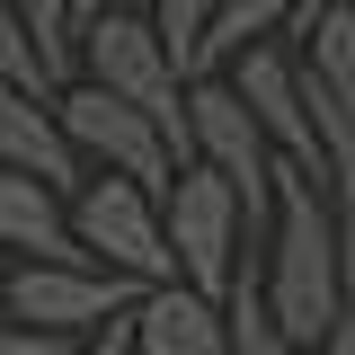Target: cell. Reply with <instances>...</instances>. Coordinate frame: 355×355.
<instances>
[{
	"label": "cell",
	"instance_id": "obj_1",
	"mask_svg": "<svg viewBox=\"0 0 355 355\" xmlns=\"http://www.w3.org/2000/svg\"><path fill=\"white\" fill-rule=\"evenodd\" d=\"M258 258V302L284 338L320 347L347 311V284H338V240H329V205H320V178L275 169V222L249 249Z\"/></svg>",
	"mask_w": 355,
	"mask_h": 355
},
{
	"label": "cell",
	"instance_id": "obj_2",
	"mask_svg": "<svg viewBox=\"0 0 355 355\" xmlns=\"http://www.w3.org/2000/svg\"><path fill=\"white\" fill-rule=\"evenodd\" d=\"M71 71H80L89 89H107V98L142 107V116L160 125V142L178 151V169H187V80H178L169 44L151 36L142 9H107V18H89L80 44H71Z\"/></svg>",
	"mask_w": 355,
	"mask_h": 355
},
{
	"label": "cell",
	"instance_id": "obj_3",
	"mask_svg": "<svg viewBox=\"0 0 355 355\" xmlns=\"http://www.w3.org/2000/svg\"><path fill=\"white\" fill-rule=\"evenodd\" d=\"M187 160L231 187V205L249 222V249H258L266 222H275V169H284V160L266 151L258 116L240 107V89L222 80V71H196V80H187Z\"/></svg>",
	"mask_w": 355,
	"mask_h": 355
},
{
	"label": "cell",
	"instance_id": "obj_4",
	"mask_svg": "<svg viewBox=\"0 0 355 355\" xmlns=\"http://www.w3.org/2000/svg\"><path fill=\"white\" fill-rule=\"evenodd\" d=\"M71 240L98 275H125L133 293L178 284L169 275V240H160V196L133 178H80L71 187Z\"/></svg>",
	"mask_w": 355,
	"mask_h": 355
},
{
	"label": "cell",
	"instance_id": "obj_5",
	"mask_svg": "<svg viewBox=\"0 0 355 355\" xmlns=\"http://www.w3.org/2000/svg\"><path fill=\"white\" fill-rule=\"evenodd\" d=\"M160 240H169V275L187 293H205V302H222L231 266L249 258V222L231 205V187L214 169H196V160L160 187Z\"/></svg>",
	"mask_w": 355,
	"mask_h": 355
},
{
	"label": "cell",
	"instance_id": "obj_6",
	"mask_svg": "<svg viewBox=\"0 0 355 355\" xmlns=\"http://www.w3.org/2000/svg\"><path fill=\"white\" fill-rule=\"evenodd\" d=\"M53 125H62V142H71V160H80L89 178H133V187H169L178 178V151L160 142V125L142 116V107H125V98H107V89H53Z\"/></svg>",
	"mask_w": 355,
	"mask_h": 355
},
{
	"label": "cell",
	"instance_id": "obj_7",
	"mask_svg": "<svg viewBox=\"0 0 355 355\" xmlns=\"http://www.w3.org/2000/svg\"><path fill=\"white\" fill-rule=\"evenodd\" d=\"M142 302L125 275H98V266H9L0 275V320H18V329H36V338H89V329H107V320H125Z\"/></svg>",
	"mask_w": 355,
	"mask_h": 355
},
{
	"label": "cell",
	"instance_id": "obj_8",
	"mask_svg": "<svg viewBox=\"0 0 355 355\" xmlns=\"http://www.w3.org/2000/svg\"><path fill=\"white\" fill-rule=\"evenodd\" d=\"M222 80L240 89V107L258 116L266 151H275L284 169L320 178V125H311L302 71H293V53H284V44H249V53H231V62H222Z\"/></svg>",
	"mask_w": 355,
	"mask_h": 355
},
{
	"label": "cell",
	"instance_id": "obj_9",
	"mask_svg": "<svg viewBox=\"0 0 355 355\" xmlns=\"http://www.w3.org/2000/svg\"><path fill=\"white\" fill-rule=\"evenodd\" d=\"M0 249L18 266H89L71 240V196L18 169H0Z\"/></svg>",
	"mask_w": 355,
	"mask_h": 355
},
{
	"label": "cell",
	"instance_id": "obj_10",
	"mask_svg": "<svg viewBox=\"0 0 355 355\" xmlns=\"http://www.w3.org/2000/svg\"><path fill=\"white\" fill-rule=\"evenodd\" d=\"M0 169L18 178H44V187H80V160H71V142H62V125H53V98L44 89H9L0 80Z\"/></svg>",
	"mask_w": 355,
	"mask_h": 355
},
{
	"label": "cell",
	"instance_id": "obj_11",
	"mask_svg": "<svg viewBox=\"0 0 355 355\" xmlns=\"http://www.w3.org/2000/svg\"><path fill=\"white\" fill-rule=\"evenodd\" d=\"M133 355H231L222 338V302L205 293H187V284H151L142 302H133Z\"/></svg>",
	"mask_w": 355,
	"mask_h": 355
},
{
	"label": "cell",
	"instance_id": "obj_12",
	"mask_svg": "<svg viewBox=\"0 0 355 355\" xmlns=\"http://www.w3.org/2000/svg\"><path fill=\"white\" fill-rule=\"evenodd\" d=\"M311 0H222V18L205 27V44H196V71H222L231 53H249V44H284L302 36Z\"/></svg>",
	"mask_w": 355,
	"mask_h": 355
},
{
	"label": "cell",
	"instance_id": "obj_13",
	"mask_svg": "<svg viewBox=\"0 0 355 355\" xmlns=\"http://www.w3.org/2000/svg\"><path fill=\"white\" fill-rule=\"evenodd\" d=\"M320 205H329L338 284H347V311H355V133H320Z\"/></svg>",
	"mask_w": 355,
	"mask_h": 355
},
{
	"label": "cell",
	"instance_id": "obj_14",
	"mask_svg": "<svg viewBox=\"0 0 355 355\" xmlns=\"http://www.w3.org/2000/svg\"><path fill=\"white\" fill-rule=\"evenodd\" d=\"M222 338H231V355H311L302 338H284V329L266 320V302H258V258H240L231 284H222Z\"/></svg>",
	"mask_w": 355,
	"mask_h": 355
},
{
	"label": "cell",
	"instance_id": "obj_15",
	"mask_svg": "<svg viewBox=\"0 0 355 355\" xmlns=\"http://www.w3.org/2000/svg\"><path fill=\"white\" fill-rule=\"evenodd\" d=\"M18 9V27H27V44H36L44 80L62 89L71 80V44H80V0H9Z\"/></svg>",
	"mask_w": 355,
	"mask_h": 355
},
{
	"label": "cell",
	"instance_id": "obj_16",
	"mask_svg": "<svg viewBox=\"0 0 355 355\" xmlns=\"http://www.w3.org/2000/svg\"><path fill=\"white\" fill-rule=\"evenodd\" d=\"M142 18H151V36L169 44L178 80H196V44H205V27L222 18V0H142Z\"/></svg>",
	"mask_w": 355,
	"mask_h": 355
},
{
	"label": "cell",
	"instance_id": "obj_17",
	"mask_svg": "<svg viewBox=\"0 0 355 355\" xmlns=\"http://www.w3.org/2000/svg\"><path fill=\"white\" fill-rule=\"evenodd\" d=\"M0 80H9V89H44V98H53V80H44V62H36V44H27V27H18L9 0H0Z\"/></svg>",
	"mask_w": 355,
	"mask_h": 355
},
{
	"label": "cell",
	"instance_id": "obj_18",
	"mask_svg": "<svg viewBox=\"0 0 355 355\" xmlns=\"http://www.w3.org/2000/svg\"><path fill=\"white\" fill-rule=\"evenodd\" d=\"M125 320H133V311H125ZM125 320H107V329H89V338H71V347H53V355H133Z\"/></svg>",
	"mask_w": 355,
	"mask_h": 355
},
{
	"label": "cell",
	"instance_id": "obj_19",
	"mask_svg": "<svg viewBox=\"0 0 355 355\" xmlns=\"http://www.w3.org/2000/svg\"><path fill=\"white\" fill-rule=\"evenodd\" d=\"M62 338H36V329H18V320H0V355H53Z\"/></svg>",
	"mask_w": 355,
	"mask_h": 355
},
{
	"label": "cell",
	"instance_id": "obj_20",
	"mask_svg": "<svg viewBox=\"0 0 355 355\" xmlns=\"http://www.w3.org/2000/svg\"><path fill=\"white\" fill-rule=\"evenodd\" d=\"M311 355H355V311H338V329H329V338H320Z\"/></svg>",
	"mask_w": 355,
	"mask_h": 355
},
{
	"label": "cell",
	"instance_id": "obj_21",
	"mask_svg": "<svg viewBox=\"0 0 355 355\" xmlns=\"http://www.w3.org/2000/svg\"><path fill=\"white\" fill-rule=\"evenodd\" d=\"M107 9H142V0H80V27H89V18H107Z\"/></svg>",
	"mask_w": 355,
	"mask_h": 355
},
{
	"label": "cell",
	"instance_id": "obj_22",
	"mask_svg": "<svg viewBox=\"0 0 355 355\" xmlns=\"http://www.w3.org/2000/svg\"><path fill=\"white\" fill-rule=\"evenodd\" d=\"M311 9H329V0H311Z\"/></svg>",
	"mask_w": 355,
	"mask_h": 355
},
{
	"label": "cell",
	"instance_id": "obj_23",
	"mask_svg": "<svg viewBox=\"0 0 355 355\" xmlns=\"http://www.w3.org/2000/svg\"><path fill=\"white\" fill-rule=\"evenodd\" d=\"M347 18H355V0H347Z\"/></svg>",
	"mask_w": 355,
	"mask_h": 355
}]
</instances>
